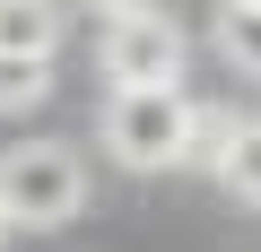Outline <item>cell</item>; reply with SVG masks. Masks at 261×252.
<instances>
[{"mask_svg": "<svg viewBox=\"0 0 261 252\" xmlns=\"http://www.w3.org/2000/svg\"><path fill=\"white\" fill-rule=\"evenodd\" d=\"M218 52H226L235 70H252V78H261V9H244V0H218Z\"/></svg>", "mask_w": 261, "mask_h": 252, "instance_id": "52a82bcc", "label": "cell"}, {"mask_svg": "<svg viewBox=\"0 0 261 252\" xmlns=\"http://www.w3.org/2000/svg\"><path fill=\"white\" fill-rule=\"evenodd\" d=\"M0 52H61V0H0Z\"/></svg>", "mask_w": 261, "mask_h": 252, "instance_id": "277c9868", "label": "cell"}, {"mask_svg": "<svg viewBox=\"0 0 261 252\" xmlns=\"http://www.w3.org/2000/svg\"><path fill=\"white\" fill-rule=\"evenodd\" d=\"M53 96V61L35 52H0V113H35Z\"/></svg>", "mask_w": 261, "mask_h": 252, "instance_id": "8992f818", "label": "cell"}, {"mask_svg": "<svg viewBox=\"0 0 261 252\" xmlns=\"http://www.w3.org/2000/svg\"><path fill=\"white\" fill-rule=\"evenodd\" d=\"M87 209V157L70 139H18L0 157V217L9 226H70Z\"/></svg>", "mask_w": 261, "mask_h": 252, "instance_id": "6da1fadb", "label": "cell"}, {"mask_svg": "<svg viewBox=\"0 0 261 252\" xmlns=\"http://www.w3.org/2000/svg\"><path fill=\"white\" fill-rule=\"evenodd\" d=\"M226 139H235V113H218V104H192V139H183V165H200V174H218V157H226Z\"/></svg>", "mask_w": 261, "mask_h": 252, "instance_id": "ba28073f", "label": "cell"}, {"mask_svg": "<svg viewBox=\"0 0 261 252\" xmlns=\"http://www.w3.org/2000/svg\"><path fill=\"white\" fill-rule=\"evenodd\" d=\"M87 9H96V18H113V9H140V0H87Z\"/></svg>", "mask_w": 261, "mask_h": 252, "instance_id": "9c48e42d", "label": "cell"}, {"mask_svg": "<svg viewBox=\"0 0 261 252\" xmlns=\"http://www.w3.org/2000/svg\"><path fill=\"white\" fill-rule=\"evenodd\" d=\"M183 26L157 9V0H140V9H113L105 35H96V70L105 87H183Z\"/></svg>", "mask_w": 261, "mask_h": 252, "instance_id": "3957f363", "label": "cell"}, {"mask_svg": "<svg viewBox=\"0 0 261 252\" xmlns=\"http://www.w3.org/2000/svg\"><path fill=\"white\" fill-rule=\"evenodd\" d=\"M218 183H226L244 209H261V122H235V139H226V157H218Z\"/></svg>", "mask_w": 261, "mask_h": 252, "instance_id": "5b68a950", "label": "cell"}, {"mask_svg": "<svg viewBox=\"0 0 261 252\" xmlns=\"http://www.w3.org/2000/svg\"><path fill=\"white\" fill-rule=\"evenodd\" d=\"M192 139V96L183 87H113L105 96V157L122 174H166Z\"/></svg>", "mask_w": 261, "mask_h": 252, "instance_id": "7a4b0ae2", "label": "cell"}, {"mask_svg": "<svg viewBox=\"0 0 261 252\" xmlns=\"http://www.w3.org/2000/svg\"><path fill=\"white\" fill-rule=\"evenodd\" d=\"M0 235H9V217H0Z\"/></svg>", "mask_w": 261, "mask_h": 252, "instance_id": "8fae6325", "label": "cell"}, {"mask_svg": "<svg viewBox=\"0 0 261 252\" xmlns=\"http://www.w3.org/2000/svg\"><path fill=\"white\" fill-rule=\"evenodd\" d=\"M244 9H261V0H244Z\"/></svg>", "mask_w": 261, "mask_h": 252, "instance_id": "30bf717a", "label": "cell"}]
</instances>
